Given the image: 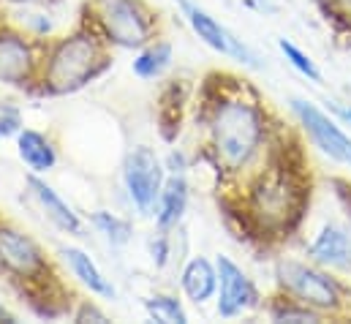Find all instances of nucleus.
<instances>
[{
  "mask_svg": "<svg viewBox=\"0 0 351 324\" xmlns=\"http://www.w3.org/2000/svg\"><path fill=\"white\" fill-rule=\"evenodd\" d=\"M262 142V115L245 101H223L213 117V145L229 169H243Z\"/></svg>",
  "mask_w": 351,
  "mask_h": 324,
  "instance_id": "obj_1",
  "label": "nucleus"
},
{
  "mask_svg": "<svg viewBox=\"0 0 351 324\" xmlns=\"http://www.w3.org/2000/svg\"><path fill=\"white\" fill-rule=\"evenodd\" d=\"M98 44L88 33H77L71 38H63L55 52L49 55L47 66V87L52 93H71L82 87L95 74L98 63Z\"/></svg>",
  "mask_w": 351,
  "mask_h": 324,
  "instance_id": "obj_2",
  "label": "nucleus"
},
{
  "mask_svg": "<svg viewBox=\"0 0 351 324\" xmlns=\"http://www.w3.org/2000/svg\"><path fill=\"white\" fill-rule=\"evenodd\" d=\"M251 210L267 229H283L300 216V191L286 172H269L256 183L251 194Z\"/></svg>",
  "mask_w": 351,
  "mask_h": 324,
  "instance_id": "obj_3",
  "label": "nucleus"
},
{
  "mask_svg": "<svg viewBox=\"0 0 351 324\" xmlns=\"http://www.w3.org/2000/svg\"><path fill=\"white\" fill-rule=\"evenodd\" d=\"M93 8L106 38L117 47L134 49L150 38V22L136 0H95Z\"/></svg>",
  "mask_w": 351,
  "mask_h": 324,
  "instance_id": "obj_4",
  "label": "nucleus"
},
{
  "mask_svg": "<svg viewBox=\"0 0 351 324\" xmlns=\"http://www.w3.org/2000/svg\"><path fill=\"white\" fill-rule=\"evenodd\" d=\"M278 284L289 294H294L300 303H305L316 311H332L341 305L338 284L313 267H305L297 262H280L278 264Z\"/></svg>",
  "mask_w": 351,
  "mask_h": 324,
  "instance_id": "obj_5",
  "label": "nucleus"
},
{
  "mask_svg": "<svg viewBox=\"0 0 351 324\" xmlns=\"http://www.w3.org/2000/svg\"><path fill=\"white\" fill-rule=\"evenodd\" d=\"M125 188L131 202L147 216L153 213L156 202L161 199L164 188V169L150 148H136L125 161Z\"/></svg>",
  "mask_w": 351,
  "mask_h": 324,
  "instance_id": "obj_6",
  "label": "nucleus"
},
{
  "mask_svg": "<svg viewBox=\"0 0 351 324\" xmlns=\"http://www.w3.org/2000/svg\"><path fill=\"white\" fill-rule=\"evenodd\" d=\"M291 109H294V115L300 117V123L305 126V131L311 134V139L316 142V148H319L322 153H327L330 159L351 166V139L319 109V106L294 98V101H291Z\"/></svg>",
  "mask_w": 351,
  "mask_h": 324,
  "instance_id": "obj_7",
  "label": "nucleus"
},
{
  "mask_svg": "<svg viewBox=\"0 0 351 324\" xmlns=\"http://www.w3.org/2000/svg\"><path fill=\"white\" fill-rule=\"evenodd\" d=\"M180 5H182V11H185L191 27L196 30V36H199L204 44H210L213 49H218V52H223V55H234V58H240V60L256 66V55H254L240 38H234L221 22H215L204 8L193 5L191 0H180Z\"/></svg>",
  "mask_w": 351,
  "mask_h": 324,
  "instance_id": "obj_8",
  "label": "nucleus"
},
{
  "mask_svg": "<svg viewBox=\"0 0 351 324\" xmlns=\"http://www.w3.org/2000/svg\"><path fill=\"white\" fill-rule=\"evenodd\" d=\"M218 278H221V300H218V314L221 316H237L243 308H248L256 300V292L248 281V275L226 256L218 259Z\"/></svg>",
  "mask_w": 351,
  "mask_h": 324,
  "instance_id": "obj_9",
  "label": "nucleus"
},
{
  "mask_svg": "<svg viewBox=\"0 0 351 324\" xmlns=\"http://www.w3.org/2000/svg\"><path fill=\"white\" fill-rule=\"evenodd\" d=\"M0 264H5L11 273L22 278H33L44 270V256L36 243L16 229H0Z\"/></svg>",
  "mask_w": 351,
  "mask_h": 324,
  "instance_id": "obj_10",
  "label": "nucleus"
},
{
  "mask_svg": "<svg viewBox=\"0 0 351 324\" xmlns=\"http://www.w3.org/2000/svg\"><path fill=\"white\" fill-rule=\"evenodd\" d=\"M33 71V55L27 44L14 33H0V82L22 84Z\"/></svg>",
  "mask_w": 351,
  "mask_h": 324,
  "instance_id": "obj_11",
  "label": "nucleus"
},
{
  "mask_svg": "<svg viewBox=\"0 0 351 324\" xmlns=\"http://www.w3.org/2000/svg\"><path fill=\"white\" fill-rule=\"evenodd\" d=\"M311 256L319 262V264H327V267H341L346 270L351 267V240L349 235L338 227H327L316 243L311 245Z\"/></svg>",
  "mask_w": 351,
  "mask_h": 324,
  "instance_id": "obj_12",
  "label": "nucleus"
},
{
  "mask_svg": "<svg viewBox=\"0 0 351 324\" xmlns=\"http://www.w3.org/2000/svg\"><path fill=\"white\" fill-rule=\"evenodd\" d=\"M30 183V188H33V194H36V199L41 202V207L47 210V216H49V221L55 224V227H60L63 232H69V235H80V229H82V224H80V218H77V213L47 185V183H41L38 177H30L27 180Z\"/></svg>",
  "mask_w": 351,
  "mask_h": 324,
  "instance_id": "obj_13",
  "label": "nucleus"
},
{
  "mask_svg": "<svg viewBox=\"0 0 351 324\" xmlns=\"http://www.w3.org/2000/svg\"><path fill=\"white\" fill-rule=\"evenodd\" d=\"M218 286V273L213 270V264L207 259H193L188 262L185 273H182V289L193 303H204L215 294Z\"/></svg>",
  "mask_w": 351,
  "mask_h": 324,
  "instance_id": "obj_14",
  "label": "nucleus"
},
{
  "mask_svg": "<svg viewBox=\"0 0 351 324\" xmlns=\"http://www.w3.org/2000/svg\"><path fill=\"white\" fill-rule=\"evenodd\" d=\"M161 210H158V227L161 229H169V227H175L177 221L182 218V213H185V205H188V185H185V180L175 174V177H169L167 180V185L161 188Z\"/></svg>",
  "mask_w": 351,
  "mask_h": 324,
  "instance_id": "obj_15",
  "label": "nucleus"
},
{
  "mask_svg": "<svg viewBox=\"0 0 351 324\" xmlns=\"http://www.w3.org/2000/svg\"><path fill=\"white\" fill-rule=\"evenodd\" d=\"M19 156L33 172H47L55 166V148L38 134V131H22L19 134Z\"/></svg>",
  "mask_w": 351,
  "mask_h": 324,
  "instance_id": "obj_16",
  "label": "nucleus"
},
{
  "mask_svg": "<svg viewBox=\"0 0 351 324\" xmlns=\"http://www.w3.org/2000/svg\"><path fill=\"white\" fill-rule=\"evenodd\" d=\"M63 256L69 259L74 275L88 286L90 292H95V294H101V297H114V289L106 284V278L98 273V267L90 262L88 253H82V251H77V248H66Z\"/></svg>",
  "mask_w": 351,
  "mask_h": 324,
  "instance_id": "obj_17",
  "label": "nucleus"
},
{
  "mask_svg": "<svg viewBox=\"0 0 351 324\" xmlns=\"http://www.w3.org/2000/svg\"><path fill=\"white\" fill-rule=\"evenodd\" d=\"M169 60H172V47L169 44H156L134 60V74L142 77V80H153L169 66Z\"/></svg>",
  "mask_w": 351,
  "mask_h": 324,
  "instance_id": "obj_18",
  "label": "nucleus"
},
{
  "mask_svg": "<svg viewBox=\"0 0 351 324\" xmlns=\"http://www.w3.org/2000/svg\"><path fill=\"white\" fill-rule=\"evenodd\" d=\"M278 49L286 55V60L302 74V77H308L311 82H322V71L316 69V63L300 49V47H294L291 41H286V38H278Z\"/></svg>",
  "mask_w": 351,
  "mask_h": 324,
  "instance_id": "obj_19",
  "label": "nucleus"
},
{
  "mask_svg": "<svg viewBox=\"0 0 351 324\" xmlns=\"http://www.w3.org/2000/svg\"><path fill=\"white\" fill-rule=\"evenodd\" d=\"M147 311H150V316H153L156 322H167V324L188 322L185 311L180 308V303L172 300V297H153V300H147Z\"/></svg>",
  "mask_w": 351,
  "mask_h": 324,
  "instance_id": "obj_20",
  "label": "nucleus"
},
{
  "mask_svg": "<svg viewBox=\"0 0 351 324\" xmlns=\"http://www.w3.org/2000/svg\"><path fill=\"white\" fill-rule=\"evenodd\" d=\"M93 224H95L114 245L128 243V238H131L128 221H120V218H114L112 213H95V216H93Z\"/></svg>",
  "mask_w": 351,
  "mask_h": 324,
  "instance_id": "obj_21",
  "label": "nucleus"
},
{
  "mask_svg": "<svg viewBox=\"0 0 351 324\" xmlns=\"http://www.w3.org/2000/svg\"><path fill=\"white\" fill-rule=\"evenodd\" d=\"M272 319L275 322H316L319 319V314H316V308H311V305H280V308H275L272 311Z\"/></svg>",
  "mask_w": 351,
  "mask_h": 324,
  "instance_id": "obj_22",
  "label": "nucleus"
},
{
  "mask_svg": "<svg viewBox=\"0 0 351 324\" xmlns=\"http://www.w3.org/2000/svg\"><path fill=\"white\" fill-rule=\"evenodd\" d=\"M98 319V322H106V316H104V314H101V311H95V308H90V305H85V308H82V311H80V316H77V319H80V322H82V319Z\"/></svg>",
  "mask_w": 351,
  "mask_h": 324,
  "instance_id": "obj_23",
  "label": "nucleus"
},
{
  "mask_svg": "<svg viewBox=\"0 0 351 324\" xmlns=\"http://www.w3.org/2000/svg\"><path fill=\"white\" fill-rule=\"evenodd\" d=\"M335 3L341 5V11H343V14H346V16L351 19V0H335Z\"/></svg>",
  "mask_w": 351,
  "mask_h": 324,
  "instance_id": "obj_24",
  "label": "nucleus"
},
{
  "mask_svg": "<svg viewBox=\"0 0 351 324\" xmlns=\"http://www.w3.org/2000/svg\"><path fill=\"white\" fill-rule=\"evenodd\" d=\"M0 322H16V319H14V316H11L5 308H0Z\"/></svg>",
  "mask_w": 351,
  "mask_h": 324,
  "instance_id": "obj_25",
  "label": "nucleus"
},
{
  "mask_svg": "<svg viewBox=\"0 0 351 324\" xmlns=\"http://www.w3.org/2000/svg\"><path fill=\"white\" fill-rule=\"evenodd\" d=\"M341 115H343V117H346V120L351 123V109H341Z\"/></svg>",
  "mask_w": 351,
  "mask_h": 324,
  "instance_id": "obj_26",
  "label": "nucleus"
},
{
  "mask_svg": "<svg viewBox=\"0 0 351 324\" xmlns=\"http://www.w3.org/2000/svg\"><path fill=\"white\" fill-rule=\"evenodd\" d=\"M11 3H30V0H11Z\"/></svg>",
  "mask_w": 351,
  "mask_h": 324,
  "instance_id": "obj_27",
  "label": "nucleus"
}]
</instances>
